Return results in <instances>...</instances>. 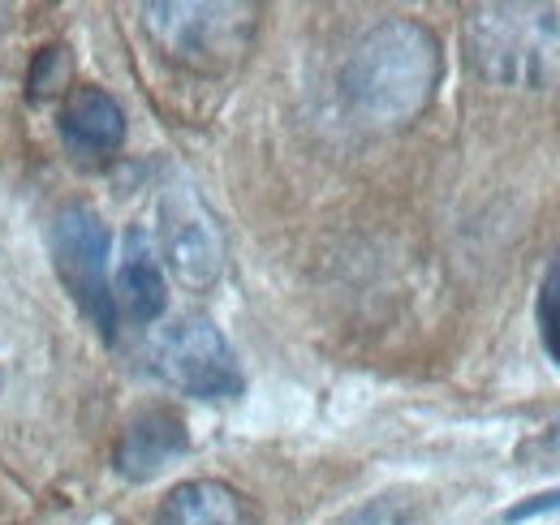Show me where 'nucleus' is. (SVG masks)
Segmentation results:
<instances>
[{
    "instance_id": "f257e3e1",
    "label": "nucleus",
    "mask_w": 560,
    "mask_h": 525,
    "mask_svg": "<svg viewBox=\"0 0 560 525\" xmlns=\"http://www.w3.org/2000/svg\"><path fill=\"white\" fill-rule=\"evenodd\" d=\"M444 78V52L419 18L375 22L341 66V100L362 126L401 130L431 108Z\"/></svg>"
},
{
    "instance_id": "f03ea898",
    "label": "nucleus",
    "mask_w": 560,
    "mask_h": 525,
    "mask_svg": "<svg viewBox=\"0 0 560 525\" xmlns=\"http://www.w3.org/2000/svg\"><path fill=\"white\" fill-rule=\"evenodd\" d=\"M462 35L475 73L491 86H560V4H479Z\"/></svg>"
},
{
    "instance_id": "7ed1b4c3",
    "label": "nucleus",
    "mask_w": 560,
    "mask_h": 525,
    "mask_svg": "<svg viewBox=\"0 0 560 525\" xmlns=\"http://www.w3.org/2000/svg\"><path fill=\"white\" fill-rule=\"evenodd\" d=\"M147 39L182 69L224 73L255 44L259 4L246 0H160L142 4Z\"/></svg>"
},
{
    "instance_id": "20e7f679",
    "label": "nucleus",
    "mask_w": 560,
    "mask_h": 525,
    "mask_svg": "<svg viewBox=\"0 0 560 525\" xmlns=\"http://www.w3.org/2000/svg\"><path fill=\"white\" fill-rule=\"evenodd\" d=\"M108 255H113V233L104 215L91 202H66L52 220V267L78 315L104 340H113L121 324L108 280Z\"/></svg>"
},
{
    "instance_id": "39448f33",
    "label": "nucleus",
    "mask_w": 560,
    "mask_h": 525,
    "mask_svg": "<svg viewBox=\"0 0 560 525\" xmlns=\"http://www.w3.org/2000/svg\"><path fill=\"white\" fill-rule=\"evenodd\" d=\"M151 371L195 400H233L246 388L233 345L208 315H186L160 331L151 345Z\"/></svg>"
},
{
    "instance_id": "423d86ee",
    "label": "nucleus",
    "mask_w": 560,
    "mask_h": 525,
    "mask_svg": "<svg viewBox=\"0 0 560 525\" xmlns=\"http://www.w3.org/2000/svg\"><path fill=\"white\" fill-rule=\"evenodd\" d=\"M160 259L190 293L211 289L224 276V229L195 190L177 186L160 198Z\"/></svg>"
},
{
    "instance_id": "0eeeda50",
    "label": "nucleus",
    "mask_w": 560,
    "mask_h": 525,
    "mask_svg": "<svg viewBox=\"0 0 560 525\" xmlns=\"http://www.w3.org/2000/svg\"><path fill=\"white\" fill-rule=\"evenodd\" d=\"M186 453H190L186 418L173 405H147V409H139L121 427V440H117V453H113V469L121 478H130V482H147L168 460L186 457Z\"/></svg>"
},
{
    "instance_id": "6e6552de",
    "label": "nucleus",
    "mask_w": 560,
    "mask_h": 525,
    "mask_svg": "<svg viewBox=\"0 0 560 525\" xmlns=\"http://www.w3.org/2000/svg\"><path fill=\"white\" fill-rule=\"evenodd\" d=\"M57 133L78 160H108L126 142V108L104 86H73L57 108Z\"/></svg>"
},
{
    "instance_id": "1a4fd4ad",
    "label": "nucleus",
    "mask_w": 560,
    "mask_h": 525,
    "mask_svg": "<svg viewBox=\"0 0 560 525\" xmlns=\"http://www.w3.org/2000/svg\"><path fill=\"white\" fill-rule=\"evenodd\" d=\"M113 302H117V319H130L139 328L155 324L168 311L164 267H160V255H155V242L142 229L126 233L121 262H117V276H113Z\"/></svg>"
},
{
    "instance_id": "9d476101",
    "label": "nucleus",
    "mask_w": 560,
    "mask_h": 525,
    "mask_svg": "<svg viewBox=\"0 0 560 525\" xmlns=\"http://www.w3.org/2000/svg\"><path fill=\"white\" fill-rule=\"evenodd\" d=\"M151 525H259V509L220 478H190L160 500Z\"/></svg>"
},
{
    "instance_id": "9b49d317",
    "label": "nucleus",
    "mask_w": 560,
    "mask_h": 525,
    "mask_svg": "<svg viewBox=\"0 0 560 525\" xmlns=\"http://www.w3.org/2000/svg\"><path fill=\"white\" fill-rule=\"evenodd\" d=\"M332 525H427V504L406 491H384V495L362 500L350 513H341Z\"/></svg>"
},
{
    "instance_id": "f8f14e48",
    "label": "nucleus",
    "mask_w": 560,
    "mask_h": 525,
    "mask_svg": "<svg viewBox=\"0 0 560 525\" xmlns=\"http://www.w3.org/2000/svg\"><path fill=\"white\" fill-rule=\"evenodd\" d=\"M535 319H539L544 353L560 366V246H557V255L548 259V267H544L539 298H535Z\"/></svg>"
},
{
    "instance_id": "ddd939ff",
    "label": "nucleus",
    "mask_w": 560,
    "mask_h": 525,
    "mask_svg": "<svg viewBox=\"0 0 560 525\" xmlns=\"http://www.w3.org/2000/svg\"><path fill=\"white\" fill-rule=\"evenodd\" d=\"M544 513H560V487H552V491H539V495H530V500H522V504L504 509V513H500V522H504V525L535 522V517H544Z\"/></svg>"
},
{
    "instance_id": "4468645a",
    "label": "nucleus",
    "mask_w": 560,
    "mask_h": 525,
    "mask_svg": "<svg viewBox=\"0 0 560 525\" xmlns=\"http://www.w3.org/2000/svg\"><path fill=\"white\" fill-rule=\"evenodd\" d=\"M552 444L560 448V418H557V427H552Z\"/></svg>"
},
{
    "instance_id": "2eb2a0df",
    "label": "nucleus",
    "mask_w": 560,
    "mask_h": 525,
    "mask_svg": "<svg viewBox=\"0 0 560 525\" xmlns=\"http://www.w3.org/2000/svg\"><path fill=\"white\" fill-rule=\"evenodd\" d=\"M0 388H4V375H0Z\"/></svg>"
}]
</instances>
